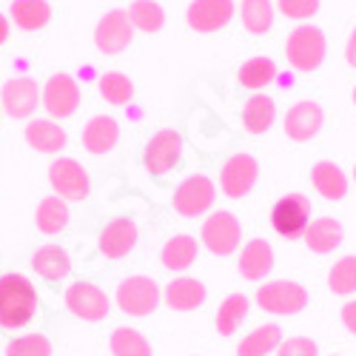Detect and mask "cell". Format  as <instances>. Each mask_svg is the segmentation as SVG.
<instances>
[{"label": "cell", "instance_id": "obj_4", "mask_svg": "<svg viewBox=\"0 0 356 356\" xmlns=\"http://www.w3.org/2000/svg\"><path fill=\"white\" fill-rule=\"evenodd\" d=\"M160 300H163L160 285L152 277H145V274L123 280L120 285H117V293H114L117 308H120L123 314H129V316H148V314H154Z\"/></svg>", "mask_w": 356, "mask_h": 356}, {"label": "cell", "instance_id": "obj_35", "mask_svg": "<svg viewBox=\"0 0 356 356\" xmlns=\"http://www.w3.org/2000/svg\"><path fill=\"white\" fill-rule=\"evenodd\" d=\"M97 88H100V97L106 103H111V106H129L134 100V83L123 72H106V74H100Z\"/></svg>", "mask_w": 356, "mask_h": 356}, {"label": "cell", "instance_id": "obj_19", "mask_svg": "<svg viewBox=\"0 0 356 356\" xmlns=\"http://www.w3.org/2000/svg\"><path fill=\"white\" fill-rule=\"evenodd\" d=\"M205 296H209V291H205V285L197 277H174L163 288V302L171 311H180V314L197 311L205 302Z\"/></svg>", "mask_w": 356, "mask_h": 356}, {"label": "cell", "instance_id": "obj_33", "mask_svg": "<svg viewBox=\"0 0 356 356\" xmlns=\"http://www.w3.org/2000/svg\"><path fill=\"white\" fill-rule=\"evenodd\" d=\"M108 348H111V356H154L148 337L140 334L137 328H129V325H120V328L111 331Z\"/></svg>", "mask_w": 356, "mask_h": 356}, {"label": "cell", "instance_id": "obj_8", "mask_svg": "<svg viewBox=\"0 0 356 356\" xmlns=\"http://www.w3.org/2000/svg\"><path fill=\"white\" fill-rule=\"evenodd\" d=\"M183 137L174 129H160L157 134L148 137L145 148H143V165L148 174L154 177H165L183 157Z\"/></svg>", "mask_w": 356, "mask_h": 356}, {"label": "cell", "instance_id": "obj_26", "mask_svg": "<svg viewBox=\"0 0 356 356\" xmlns=\"http://www.w3.org/2000/svg\"><path fill=\"white\" fill-rule=\"evenodd\" d=\"M274 120H277V103L274 97L268 95H254L243 103V126L248 134L259 137L265 131L274 129Z\"/></svg>", "mask_w": 356, "mask_h": 356}, {"label": "cell", "instance_id": "obj_24", "mask_svg": "<svg viewBox=\"0 0 356 356\" xmlns=\"http://www.w3.org/2000/svg\"><path fill=\"white\" fill-rule=\"evenodd\" d=\"M311 186L316 188V194L322 200H331V202H339L345 200L348 194V177L345 171L331 163V160H319L314 168H311Z\"/></svg>", "mask_w": 356, "mask_h": 356}, {"label": "cell", "instance_id": "obj_25", "mask_svg": "<svg viewBox=\"0 0 356 356\" xmlns=\"http://www.w3.org/2000/svg\"><path fill=\"white\" fill-rule=\"evenodd\" d=\"M197 254H200V245L191 234H174L171 240H165V245L160 251V262H163V268L183 274L197 262Z\"/></svg>", "mask_w": 356, "mask_h": 356}, {"label": "cell", "instance_id": "obj_13", "mask_svg": "<svg viewBox=\"0 0 356 356\" xmlns=\"http://www.w3.org/2000/svg\"><path fill=\"white\" fill-rule=\"evenodd\" d=\"M131 40H134V26H131L126 9H111L97 20L95 46H97L100 54H108V57L120 54L131 46Z\"/></svg>", "mask_w": 356, "mask_h": 356}, {"label": "cell", "instance_id": "obj_44", "mask_svg": "<svg viewBox=\"0 0 356 356\" xmlns=\"http://www.w3.org/2000/svg\"><path fill=\"white\" fill-rule=\"evenodd\" d=\"M353 180H356V165H353Z\"/></svg>", "mask_w": 356, "mask_h": 356}, {"label": "cell", "instance_id": "obj_18", "mask_svg": "<svg viewBox=\"0 0 356 356\" xmlns=\"http://www.w3.org/2000/svg\"><path fill=\"white\" fill-rule=\"evenodd\" d=\"M117 143H120V126L108 114H97L83 126V148L88 154H95V157L111 154Z\"/></svg>", "mask_w": 356, "mask_h": 356}, {"label": "cell", "instance_id": "obj_12", "mask_svg": "<svg viewBox=\"0 0 356 356\" xmlns=\"http://www.w3.org/2000/svg\"><path fill=\"white\" fill-rule=\"evenodd\" d=\"M40 92L35 77H12L0 88V108H3L12 120H29L38 106H40Z\"/></svg>", "mask_w": 356, "mask_h": 356}, {"label": "cell", "instance_id": "obj_30", "mask_svg": "<svg viewBox=\"0 0 356 356\" xmlns=\"http://www.w3.org/2000/svg\"><path fill=\"white\" fill-rule=\"evenodd\" d=\"M277 80V63L271 57H251L236 69V83L248 92H262Z\"/></svg>", "mask_w": 356, "mask_h": 356}, {"label": "cell", "instance_id": "obj_34", "mask_svg": "<svg viewBox=\"0 0 356 356\" xmlns=\"http://www.w3.org/2000/svg\"><path fill=\"white\" fill-rule=\"evenodd\" d=\"M129 20L134 26V32H145V35H157L165 26V9L157 0H131V6L126 9Z\"/></svg>", "mask_w": 356, "mask_h": 356}, {"label": "cell", "instance_id": "obj_5", "mask_svg": "<svg viewBox=\"0 0 356 356\" xmlns=\"http://www.w3.org/2000/svg\"><path fill=\"white\" fill-rule=\"evenodd\" d=\"M200 240L214 257H231L243 243V222L231 211H214L205 217L200 228Z\"/></svg>", "mask_w": 356, "mask_h": 356}, {"label": "cell", "instance_id": "obj_31", "mask_svg": "<svg viewBox=\"0 0 356 356\" xmlns=\"http://www.w3.org/2000/svg\"><path fill=\"white\" fill-rule=\"evenodd\" d=\"M280 342H282V328L274 322H265L236 345V356H268L271 350L280 348Z\"/></svg>", "mask_w": 356, "mask_h": 356}, {"label": "cell", "instance_id": "obj_11", "mask_svg": "<svg viewBox=\"0 0 356 356\" xmlns=\"http://www.w3.org/2000/svg\"><path fill=\"white\" fill-rule=\"evenodd\" d=\"M66 308L77 319L103 322L108 316V311H111V300H108V293L100 285L80 280V282H72L66 288Z\"/></svg>", "mask_w": 356, "mask_h": 356}, {"label": "cell", "instance_id": "obj_10", "mask_svg": "<svg viewBox=\"0 0 356 356\" xmlns=\"http://www.w3.org/2000/svg\"><path fill=\"white\" fill-rule=\"evenodd\" d=\"M40 103L49 111L51 120H66L80 108V86L72 74L57 72L46 80L43 92H40Z\"/></svg>", "mask_w": 356, "mask_h": 356}, {"label": "cell", "instance_id": "obj_28", "mask_svg": "<svg viewBox=\"0 0 356 356\" xmlns=\"http://www.w3.org/2000/svg\"><path fill=\"white\" fill-rule=\"evenodd\" d=\"M69 217H72L69 202L60 200L57 194H51V197H43V200L38 202L35 225H38L40 234H46V236H57V234H60V231L69 225Z\"/></svg>", "mask_w": 356, "mask_h": 356}, {"label": "cell", "instance_id": "obj_3", "mask_svg": "<svg viewBox=\"0 0 356 356\" xmlns=\"http://www.w3.org/2000/svg\"><path fill=\"white\" fill-rule=\"evenodd\" d=\"M257 305L265 314H274V316H293V314L305 311L308 291H305V285L293 282V280H274V282H265L257 288Z\"/></svg>", "mask_w": 356, "mask_h": 356}, {"label": "cell", "instance_id": "obj_15", "mask_svg": "<svg viewBox=\"0 0 356 356\" xmlns=\"http://www.w3.org/2000/svg\"><path fill=\"white\" fill-rule=\"evenodd\" d=\"M257 177H259V165L251 154H234L225 160L220 171V188L228 200H243L257 186Z\"/></svg>", "mask_w": 356, "mask_h": 356}, {"label": "cell", "instance_id": "obj_40", "mask_svg": "<svg viewBox=\"0 0 356 356\" xmlns=\"http://www.w3.org/2000/svg\"><path fill=\"white\" fill-rule=\"evenodd\" d=\"M339 319H342V325H345V331H348L350 337H356V300L342 305V311H339Z\"/></svg>", "mask_w": 356, "mask_h": 356}, {"label": "cell", "instance_id": "obj_27", "mask_svg": "<svg viewBox=\"0 0 356 356\" xmlns=\"http://www.w3.org/2000/svg\"><path fill=\"white\" fill-rule=\"evenodd\" d=\"M9 17L23 32H40L51 23V6L49 0H12Z\"/></svg>", "mask_w": 356, "mask_h": 356}, {"label": "cell", "instance_id": "obj_6", "mask_svg": "<svg viewBox=\"0 0 356 356\" xmlns=\"http://www.w3.org/2000/svg\"><path fill=\"white\" fill-rule=\"evenodd\" d=\"M49 186L66 202H83V200H88V194H92L88 171L74 157H57L49 165Z\"/></svg>", "mask_w": 356, "mask_h": 356}, {"label": "cell", "instance_id": "obj_39", "mask_svg": "<svg viewBox=\"0 0 356 356\" xmlns=\"http://www.w3.org/2000/svg\"><path fill=\"white\" fill-rule=\"evenodd\" d=\"M277 356H319V345L311 337H291L280 342Z\"/></svg>", "mask_w": 356, "mask_h": 356}, {"label": "cell", "instance_id": "obj_22", "mask_svg": "<svg viewBox=\"0 0 356 356\" xmlns=\"http://www.w3.org/2000/svg\"><path fill=\"white\" fill-rule=\"evenodd\" d=\"M32 271L46 282H60V280H69V274H72V259H69L66 248L49 243L32 254Z\"/></svg>", "mask_w": 356, "mask_h": 356}, {"label": "cell", "instance_id": "obj_20", "mask_svg": "<svg viewBox=\"0 0 356 356\" xmlns=\"http://www.w3.org/2000/svg\"><path fill=\"white\" fill-rule=\"evenodd\" d=\"M236 271L248 282H259L274 271V248L265 240H251L243 245L240 259H236Z\"/></svg>", "mask_w": 356, "mask_h": 356}, {"label": "cell", "instance_id": "obj_9", "mask_svg": "<svg viewBox=\"0 0 356 356\" xmlns=\"http://www.w3.org/2000/svg\"><path fill=\"white\" fill-rule=\"evenodd\" d=\"M214 200H217L214 180L205 174H194L174 188V211L183 217H202L205 211H211Z\"/></svg>", "mask_w": 356, "mask_h": 356}, {"label": "cell", "instance_id": "obj_32", "mask_svg": "<svg viewBox=\"0 0 356 356\" xmlns=\"http://www.w3.org/2000/svg\"><path fill=\"white\" fill-rule=\"evenodd\" d=\"M240 20L248 35H268L274 29V3L271 0H243Z\"/></svg>", "mask_w": 356, "mask_h": 356}, {"label": "cell", "instance_id": "obj_29", "mask_svg": "<svg viewBox=\"0 0 356 356\" xmlns=\"http://www.w3.org/2000/svg\"><path fill=\"white\" fill-rule=\"evenodd\" d=\"M245 316H248V296L245 293H228L217 308L214 328H217L220 337H234L243 328Z\"/></svg>", "mask_w": 356, "mask_h": 356}, {"label": "cell", "instance_id": "obj_36", "mask_svg": "<svg viewBox=\"0 0 356 356\" xmlns=\"http://www.w3.org/2000/svg\"><path fill=\"white\" fill-rule=\"evenodd\" d=\"M328 288L337 293V296H350L356 293V254H348V257H339L331 271H328Z\"/></svg>", "mask_w": 356, "mask_h": 356}, {"label": "cell", "instance_id": "obj_1", "mask_svg": "<svg viewBox=\"0 0 356 356\" xmlns=\"http://www.w3.org/2000/svg\"><path fill=\"white\" fill-rule=\"evenodd\" d=\"M40 311V300L35 285L23 274H3L0 277V328L20 331L35 322Z\"/></svg>", "mask_w": 356, "mask_h": 356}, {"label": "cell", "instance_id": "obj_37", "mask_svg": "<svg viewBox=\"0 0 356 356\" xmlns=\"http://www.w3.org/2000/svg\"><path fill=\"white\" fill-rule=\"evenodd\" d=\"M6 356H51V342L43 334H23L6 345Z\"/></svg>", "mask_w": 356, "mask_h": 356}, {"label": "cell", "instance_id": "obj_43", "mask_svg": "<svg viewBox=\"0 0 356 356\" xmlns=\"http://www.w3.org/2000/svg\"><path fill=\"white\" fill-rule=\"evenodd\" d=\"M350 100H353V106H356V86H353V92H350Z\"/></svg>", "mask_w": 356, "mask_h": 356}, {"label": "cell", "instance_id": "obj_42", "mask_svg": "<svg viewBox=\"0 0 356 356\" xmlns=\"http://www.w3.org/2000/svg\"><path fill=\"white\" fill-rule=\"evenodd\" d=\"M9 32H12V29H9V17H6L3 12H0V46H3V43L9 40Z\"/></svg>", "mask_w": 356, "mask_h": 356}, {"label": "cell", "instance_id": "obj_17", "mask_svg": "<svg viewBox=\"0 0 356 356\" xmlns=\"http://www.w3.org/2000/svg\"><path fill=\"white\" fill-rule=\"evenodd\" d=\"M322 123H325L322 106L316 100H300L285 111L282 129L293 143H308L322 131Z\"/></svg>", "mask_w": 356, "mask_h": 356}, {"label": "cell", "instance_id": "obj_2", "mask_svg": "<svg viewBox=\"0 0 356 356\" xmlns=\"http://www.w3.org/2000/svg\"><path fill=\"white\" fill-rule=\"evenodd\" d=\"M325 51H328V40L314 23L296 26L285 40V57L296 72H316L325 63Z\"/></svg>", "mask_w": 356, "mask_h": 356}, {"label": "cell", "instance_id": "obj_23", "mask_svg": "<svg viewBox=\"0 0 356 356\" xmlns=\"http://www.w3.org/2000/svg\"><path fill=\"white\" fill-rule=\"evenodd\" d=\"M302 240L314 254H334L345 240V228L334 217H319L305 228Z\"/></svg>", "mask_w": 356, "mask_h": 356}, {"label": "cell", "instance_id": "obj_41", "mask_svg": "<svg viewBox=\"0 0 356 356\" xmlns=\"http://www.w3.org/2000/svg\"><path fill=\"white\" fill-rule=\"evenodd\" d=\"M345 63H348L350 69H356V29L350 32V38H348V43H345Z\"/></svg>", "mask_w": 356, "mask_h": 356}, {"label": "cell", "instance_id": "obj_21", "mask_svg": "<svg viewBox=\"0 0 356 356\" xmlns=\"http://www.w3.org/2000/svg\"><path fill=\"white\" fill-rule=\"evenodd\" d=\"M23 137L40 154H60L63 148L69 145L66 129L60 123H54V120H29Z\"/></svg>", "mask_w": 356, "mask_h": 356}, {"label": "cell", "instance_id": "obj_14", "mask_svg": "<svg viewBox=\"0 0 356 356\" xmlns=\"http://www.w3.org/2000/svg\"><path fill=\"white\" fill-rule=\"evenodd\" d=\"M234 12V0H191L186 9V20L197 35H217L220 29L231 23Z\"/></svg>", "mask_w": 356, "mask_h": 356}, {"label": "cell", "instance_id": "obj_7", "mask_svg": "<svg viewBox=\"0 0 356 356\" xmlns=\"http://www.w3.org/2000/svg\"><path fill=\"white\" fill-rule=\"evenodd\" d=\"M271 225L282 240H300L311 225V200L300 191L285 194L271 209Z\"/></svg>", "mask_w": 356, "mask_h": 356}, {"label": "cell", "instance_id": "obj_38", "mask_svg": "<svg viewBox=\"0 0 356 356\" xmlns=\"http://www.w3.org/2000/svg\"><path fill=\"white\" fill-rule=\"evenodd\" d=\"M277 9L288 20H308L319 12V0H277Z\"/></svg>", "mask_w": 356, "mask_h": 356}, {"label": "cell", "instance_id": "obj_16", "mask_svg": "<svg viewBox=\"0 0 356 356\" xmlns=\"http://www.w3.org/2000/svg\"><path fill=\"white\" fill-rule=\"evenodd\" d=\"M137 236H140L137 220H131V217H114V220H108L100 228L97 248H100V254L106 259H123L126 254L134 251Z\"/></svg>", "mask_w": 356, "mask_h": 356}, {"label": "cell", "instance_id": "obj_45", "mask_svg": "<svg viewBox=\"0 0 356 356\" xmlns=\"http://www.w3.org/2000/svg\"><path fill=\"white\" fill-rule=\"evenodd\" d=\"M0 111H3V108H0Z\"/></svg>", "mask_w": 356, "mask_h": 356}]
</instances>
